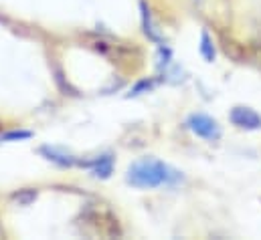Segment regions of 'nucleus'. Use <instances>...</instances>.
<instances>
[{
  "label": "nucleus",
  "instance_id": "6",
  "mask_svg": "<svg viewBox=\"0 0 261 240\" xmlns=\"http://www.w3.org/2000/svg\"><path fill=\"white\" fill-rule=\"evenodd\" d=\"M140 10H142V28H144V35H146L152 43L164 45V39H162V35L158 33V28H156V24H154V20H152V14H150V8L146 6V2H140Z\"/></svg>",
  "mask_w": 261,
  "mask_h": 240
},
{
  "label": "nucleus",
  "instance_id": "1",
  "mask_svg": "<svg viewBox=\"0 0 261 240\" xmlns=\"http://www.w3.org/2000/svg\"><path fill=\"white\" fill-rule=\"evenodd\" d=\"M182 180H185L182 172L154 158H142L134 162L126 172V184L138 190H152L160 186L172 188V186H178Z\"/></svg>",
  "mask_w": 261,
  "mask_h": 240
},
{
  "label": "nucleus",
  "instance_id": "10",
  "mask_svg": "<svg viewBox=\"0 0 261 240\" xmlns=\"http://www.w3.org/2000/svg\"><path fill=\"white\" fill-rule=\"evenodd\" d=\"M35 198H37L35 190H20V192L14 194V200H18V204H22V206H29Z\"/></svg>",
  "mask_w": 261,
  "mask_h": 240
},
{
  "label": "nucleus",
  "instance_id": "7",
  "mask_svg": "<svg viewBox=\"0 0 261 240\" xmlns=\"http://www.w3.org/2000/svg\"><path fill=\"white\" fill-rule=\"evenodd\" d=\"M200 55L206 63H213L215 57H217V51H215V45H213V39L208 37L206 31H202L200 35Z\"/></svg>",
  "mask_w": 261,
  "mask_h": 240
},
{
  "label": "nucleus",
  "instance_id": "8",
  "mask_svg": "<svg viewBox=\"0 0 261 240\" xmlns=\"http://www.w3.org/2000/svg\"><path fill=\"white\" fill-rule=\"evenodd\" d=\"M154 87H156V81H154V79H142V81H138V83L132 87V91L128 93V97H140V95L152 91Z\"/></svg>",
  "mask_w": 261,
  "mask_h": 240
},
{
  "label": "nucleus",
  "instance_id": "3",
  "mask_svg": "<svg viewBox=\"0 0 261 240\" xmlns=\"http://www.w3.org/2000/svg\"><path fill=\"white\" fill-rule=\"evenodd\" d=\"M231 123L237 125L239 129H247V131H257L261 129V115H257L251 107H233L231 109Z\"/></svg>",
  "mask_w": 261,
  "mask_h": 240
},
{
  "label": "nucleus",
  "instance_id": "4",
  "mask_svg": "<svg viewBox=\"0 0 261 240\" xmlns=\"http://www.w3.org/2000/svg\"><path fill=\"white\" fill-rule=\"evenodd\" d=\"M39 154L45 156L49 162L57 164L59 168H73V166L79 164V160L71 152H67L65 147H59V145H43L39 149Z\"/></svg>",
  "mask_w": 261,
  "mask_h": 240
},
{
  "label": "nucleus",
  "instance_id": "9",
  "mask_svg": "<svg viewBox=\"0 0 261 240\" xmlns=\"http://www.w3.org/2000/svg\"><path fill=\"white\" fill-rule=\"evenodd\" d=\"M33 137V131H27V129H14V131H6L0 135V141H24V139H31Z\"/></svg>",
  "mask_w": 261,
  "mask_h": 240
},
{
  "label": "nucleus",
  "instance_id": "5",
  "mask_svg": "<svg viewBox=\"0 0 261 240\" xmlns=\"http://www.w3.org/2000/svg\"><path fill=\"white\" fill-rule=\"evenodd\" d=\"M79 166L89 168L95 178L108 180L114 174V156L112 154H103V156H97L93 162H79Z\"/></svg>",
  "mask_w": 261,
  "mask_h": 240
},
{
  "label": "nucleus",
  "instance_id": "2",
  "mask_svg": "<svg viewBox=\"0 0 261 240\" xmlns=\"http://www.w3.org/2000/svg\"><path fill=\"white\" fill-rule=\"evenodd\" d=\"M187 127L206 141H219L223 131H221V125L217 123V119L204 115V113H193L189 119H187Z\"/></svg>",
  "mask_w": 261,
  "mask_h": 240
}]
</instances>
